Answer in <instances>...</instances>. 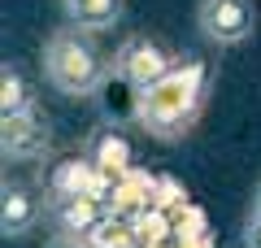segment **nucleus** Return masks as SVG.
Returning a JSON list of instances; mask_svg holds the SVG:
<instances>
[{"label": "nucleus", "mask_w": 261, "mask_h": 248, "mask_svg": "<svg viewBox=\"0 0 261 248\" xmlns=\"http://www.w3.org/2000/svg\"><path fill=\"white\" fill-rule=\"evenodd\" d=\"M44 248H92V244H87L83 235H70V231H57V235L48 239Z\"/></svg>", "instance_id": "nucleus-12"}, {"label": "nucleus", "mask_w": 261, "mask_h": 248, "mask_svg": "<svg viewBox=\"0 0 261 248\" xmlns=\"http://www.w3.org/2000/svg\"><path fill=\"white\" fill-rule=\"evenodd\" d=\"M244 248H261V213H252L244 227Z\"/></svg>", "instance_id": "nucleus-13"}, {"label": "nucleus", "mask_w": 261, "mask_h": 248, "mask_svg": "<svg viewBox=\"0 0 261 248\" xmlns=\"http://www.w3.org/2000/svg\"><path fill=\"white\" fill-rule=\"evenodd\" d=\"M48 218L57 222V231L87 235V231L105 218V205L96 201V196H87V192H79V196H48Z\"/></svg>", "instance_id": "nucleus-7"}, {"label": "nucleus", "mask_w": 261, "mask_h": 248, "mask_svg": "<svg viewBox=\"0 0 261 248\" xmlns=\"http://www.w3.org/2000/svg\"><path fill=\"white\" fill-rule=\"evenodd\" d=\"M144 248H178V244H166V239H157V244H144Z\"/></svg>", "instance_id": "nucleus-16"}, {"label": "nucleus", "mask_w": 261, "mask_h": 248, "mask_svg": "<svg viewBox=\"0 0 261 248\" xmlns=\"http://www.w3.org/2000/svg\"><path fill=\"white\" fill-rule=\"evenodd\" d=\"M196 27L209 44L235 48L257 31V5L252 0H196Z\"/></svg>", "instance_id": "nucleus-4"}, {"label": "nucleus", "mask_w": 261, "mask_h": 248, "mask_svg": "<svg viewBox=\"0 0 261 248\" xmlns=\"http://www.w3.org/2000/svg\"><path fill=\"white\" fill-rule=\"evenodd\" d=\"M209 83H214L209 65L200 57H183L166 79H157L152 87L135 92V122L148 135L166 139V144L183 139L196 127V118H200V109L209 101Z\"/></svg>", "instance_id": "nucleus-1"}, {"label": "nucleus", "mask_w": 261, "mask_h": 248, "mask_svg": "<svg viewBox=\"0 0 261 248\" xmlns=\"http://www.w3.org/2000/svg\"><path fill=\"white\" fill-rule=\"evenodd\" d=\"M48 148H53V127L35 105L13 113V118H0V153L9 161H35Z\"/></svg>", "instance_id": "nucleus-5"}, {"label": "nucleus", "mask_w": 261, "mask_h": 248, "mask_svg": "<svg viewBox=\"0 0 261 248\" xmlns=\"http://www.w3.org/2000/svg\"><path fill=\"white\" fill-rule=\"evenodd\" d=\"M122 9H126V0H61V13L70 27L79 31H113L122 22Z\"/></svg>", "instance_id": "nucleus-8"}, {"label": "nucleus", "mask_w": 261, "mask_h": 248, "mask_svg": "<svg viewBox=\"0 0 261 248\" xmlns=\"http://www.w3.org/2000/svg\"><path fill=\"white\" fill-rule=\"evenodd\" d=\"M83 239H87L92 248H144L135 218H126V213H113V209H105V218L96 222V227L87 231Z\"/></svg>", "instance_id": "nucleus-9"}, {"label": "nucleus", "mask_w": 261, "mask_h": 248, "mask_svg": "<svg viewBox=\"0 0 261 248\" xmlns=\"http://www.w3.org/2000/svg\"><path fill=\"white\" fill-rule=\"evenodd\" d=\"M174 65H178V57L170 53L161 39L144 35V31L126 35L118 44V53H113V74H118L122 83H130L135 92H144V87H152L157 79H166Z\"/></svg>", "instance_id": "nucleus-3"}, {"label": "nucleus", "mask_w": 261, "mask_h": 248, "mask_svg": "<svg viewBox=\"0 0 261 248\" xmlns=\"http://www.w3.org/2000/svg\"><path fill=\"white\" fill-rule=\"evenodd\" d=\"M44 213H48V192H39L35 183H5V192H0V231H5V239L31 235Z\"/></svg>", "instance_id": "nucleus-6"}, {"label": "nucleus", "mask_w": 261, "mask_h": 248, "mask_svg": "<svg viewBox=\"0 0 261 248\" xmlns=\"http://www.w3.org/2000/svg\"><path fill=\"white\" fill-rule=\"evenodd\" d=\"M31 105H35V83L27 79V70L18 61H5V70H0V118H13Z\"/></svg>", "instance_id": "nucleus-10"}, {"label": "nucleus", "mask_w": 261, "mask_h": 248, "mask_svg": "<svg viewBox=\"0 0 261 248\" xmlns=\"http://www.w3.org/2000/svg\"><path fill=\"white\" fill-rule=\"evenodd\" d=\"M87 157L100 165L105 175H118V179L130 170V148H126V139H122L118 131H100V139L92 144V153H87Z\"/></svg>", "instance_id": "nucleus-11"}, {"label": "nucleus", "mask_w": 261, "mask_h": 248, "mask_svg": "<svg viewBox=\"0 0 261 248\" xmlns=\"http://www.w3.org/2000/svg\"><path fill=\"white\" fill-rule=\"evenodd\" d=\"M113 61L96 48V31L57 27L44 39V83L61 96H96L109 79Z\"/></svg>", "instance_id": "nucleus-2"}, {"label": "nucleus", "mask_w": 261, "mask_h": 248, "mask_svg": "<svg viewBox=\"0 0 261 248\" xmlns=\"http://www.w3.org/2000/svg\"><path fill=\"white\" fill-rule=\"evenodd\" d=\"M178 248H214V244H209V235L200 231V235H183V239H178Z\"/></svg>", "instance_id": "nucleus-14"}, {"label": "nucleus", "mask_w": 261, "mask_h": 248, "mask_svg": "<svg viewBox=\"0 0 261 248\" xmlns=\"http://www.w3.org/2000/svg\"><path fill=\"white\" fill-rule=\"evenodd\" d=\"M252 213H261V183H257V192H252Z\"/></svg>", "instance_id": "nucleus-15"}]
</instances>
